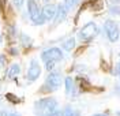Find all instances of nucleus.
<instances>
[{"label": "nucleus", "mask_w": 120, "mask_h": 116, "mask_svg": "<svg viewBox=\"0 0 120 116\" xmlns=\"http://www.w3.org/2000/svg\"><path fill=\"white\" fill-rule=\"evenodd\" d=\"M19 72H21V66L19 64H12L10 68L7 70V78L8 79H14V78H16L18 75H19Z\"/></svg>", "instance_id": "nucleus-9"}, {"label": "nucleus", "mask_w": 120, "mask_h": 116, "mask_svg": "<svg viewBox=\"0 0 120 116\" xmlns=\"http://www.w3.org/2000/svg\"><path fill=\"white\" fill-rule=\"evenodd\" d=\"M27 12H29L30 19L33 21L34 25H42L45 22L44 16H42V11H40L37 3L34 0H27Z\"/></svg>", "instance_id": "nucleus-3"}, {"label": "nucleus", "mask_w": 120, "mask_h": 116, "mask_svg": "<svg viewBox=\"0 0 120 116\" xmlns=\"http://www.w3.org/2000/svg\"><path fill=\"white\" fill-rule=\"evenodd\" d=\"M104 29H105V33H106V37H108V40L111 42H116L119 40L120 29L116 22H113V21H105Z\"/></svg>", "instance_id": "nucleus-5"}, {"label": "nucleus", "mask_w": 120, "mask_h": 116, "mask_svg": "<svg viewBox=\"0 0 120 116\" xmlns=\"http://www.w3.org/2000/svg\"><path fill=\"white\" fill-rule=\"evenodd\" d=\"M6 97H7V100L12 101V102H19V100H18V98H15V96H14V94H10V93H8V94L6 96Z\"/></svg>", "instance_id": "nucleus-16"}, {"label": "nucleus", "mask_w": 120, "mask_h": 116, "mask_svg": "<svg viewBox=\"0 0 120 116\" xmlns=\"http://www.w3.org/2000/svg\"><path fill=\"white\" fill-rule=\"evenodd\" d=\"M67 10L68 8L66 7V4L63 3V4H60V6H57V14H56V22L59 23V22H61L64 18H66V15H67Z\"/></svg>", "instance_id": "nucleus-10"}, {"label": "nucleus", "mask_w": 120, "mask_h": 116, "mask_svg": "<svg viewBox=\"0 0 120 116\" xmlns=\"http://www.w3.org/2000/svg\"><path fill=\"white\" fill-rule=\"evenodd\" d=\"M0 116H8V113L6 111H0Z\"/></svg>", "instance_id": "nucleus-21"}, {"label": "nucleus", "mask_w": 120, "mask_h": 116, "mask_svg": "<svg viewBox=\"0 0 120 116\" xmlns=\"http://www.w3.org/2000/svg\"><path fill=\"white\" fill-rule=\"evenodd\" d=\"M0 42H1V36H0Z\"/></svg>", "instance_id": "nucleus-24"}, {"label": "nucleus", "mask_w": 120, "mask_h": 116, "mask_svg": "<svg viewBox=\"0 0 120 116\" xmlns=\"http://www.w3.org/2000/svg\"><path fill=\"white\" fill-rule=\"evenodd\" d=\"M14 4H15V7L21 8L22 7V4H23V0H14Z\"/></svg>", "instance_id": "nucleus-18"}, {"label": "nucleus", "mask_w": 120, "mask_h": 116, "mask_svg": "<svg viewBox=\"0 0 120 116\" xmlns=\"http://www.w3.org/2000/svg\"><path fill=\"white\" fill-rule=\"evenodd\" d=\"M41 59L44 62H49V60L59 62V60L63 59V52L59 48H49V49H46V51H44L41 53Z\"/></svg>", "instance_id": "nucleus-6"}, {"label": "nucleus", "mask_w": 120, "mask_h": 116, "mask_svg": "<svg viewBox=\"0 0 120 116\" xmlns=\"http://www.w3.org/2000/svg\"><path fill=\"white\" fill-rule=\"evenodd\" d=\"M111 12L112 14H120V7H112Z\"/></svg>", "instance_id": "nucleus-19"}, {"label": "nucleus", "mask_w": 120, "mask_h": 116, "mask_svg": "<svg viewBox=\"0 0 120 116\" xmlns=\"http://www.w3.org/2000/svg\"><path fill=\"white\" fill-rule=\"evenodd\" d=\"M72 89H74V81H72V78H66V93H67L68 96L72 93Z\"/></svg>", "instance_id": "nucleus-11"}, {"label": "nucleus", "mask_w": 120, "mask_h": 116, "mask_svg": "<svg viewBox=\"0 0 120 116\" xmlns=\"http://www.w3.org/2000/svg\"><path fill=\"white\" fill-rule=\"evenodd\" d=\"M64 113H66V116H79V112H78V111L70 108V107H68V108H66Z\"/></svg>", "instance_id": "nucleus-13"}, {"label": "nucleus", "mask_w": 120, "mask_h": 116, "mask_svg": "<svg viewBox=\"0 0 120 116\" xmlns=\"http://www.w3.org/2000/svg\"><path fill=\"white\" fill-rule=\"evenodd\" d=\"M41 75V67H40V64H38L37 60H31L29 66V70H27V81L29 82H33V81H36L38 77Z\"/></svg>", "instance_id": "nucleus-7"}, {"label": "nucleus", "mask_w": 120, "mask_h": 116, "mask_svg": "<svg viewBox=\"0 0 120 116\" xmlns=\"http://www.w3.org/2000/svg\"><path fill=\"white\" fill-rule=\"evenodd\" d=\"M55 63L53 60H49V62H45V68L48 70V71H52L53 68H55Z\"/></svg>", "instance_id": "nucleus-14"}, {"label": "nucleus", "mask_w": 120, "mask_h": 116, "mask_svg": "<svg viewBox=\"0 0 120 116\" xmlns=\"http://www.w3.org/2000/svg\"><path fill=\"white\" fill-rule=\"evenodd\" d=\"M63 3L66 4V7H67V8H71L72 6H74L75 0H63Z\"/></svg>", "instance_id": "nucleus-15"}, {"label": "nucleus", "mask_w": 120, "mask_h": 116, "mask_svg": "<svg viewBox=\"0 0 120 116\" xmlns=\"http://www.w3.org/2000/svg\"><path fill=\"white\" fill-rule=\"evenodd\" d=\"M93 116H106L105 113H97V115H93Z\"/></svg>", "instance_id": "nucleus-22"}, {"label": "nucleus", "mask_w": 120, "mask_h": 116, "mask_svg": "<svg viewBox=\"0 0 120 116\" xmlns=\"http://www.w3.org/2000/svg\"><path fill=\"white\" fill-rule=\"evenodd\" d=\"M97 36H98V26L94 22L86 23L82 29H81L79 34H78L79 40H82V41H85V42L91 41L93 38H96Z\"/></svg>", "instance_id": "nucleus-2"}, {"label": "nucleus", "mask_w": 120, "mask_h": 116, "mask_svg": "<svg viewBox=\"0 0 120 116\" xmlns=\"http://www.w3.org/2000/svg\"><path fill=\"white\" fill-rule=\"evenodd\" d=\"M52 116H66V113H64L63 111H56V112H55Z\"/></svg>", "instance_id": "nucleus-20"}, {"label": "nucleus", "mask_w": 120, "mask_h": 116, "mask_svg": "<svg viewBox=\"0 0 120 116\" xmlns=\"http://www.w3.org/2000/svg\"><path fill=\"white\" fill-rule=\"evenodd\" d=\"M44 86H45L44 90H46V92H55V90H57L61 86V75H60V72H57V71L51 72L48 75V78H46Z\"/></svg>", "instance_id": "nucleus-4"}, {"label": "nucleus", "mask_w": 120, "mask_h": 116, "mask_svg": "<svg viewBox=\"0 0 120 116\" xmlns=\"http://www.w3.org/2000/svg\"><path fill=\"white\" fill-rule=\"evenodd\" d=\"M113 74H115V75H119L120 74V62L116 64V67H115V70H113Z\"/></svg>", "instance_id": "nucleus-17"}, {"label": "nucleus", "mask_w": 120, "mask_h": 116, "mask_svg": "<svg viewBox=\"0 0 120 116\" xmlns=\"http://www.w3.org/2000/svg\"><path fill=\"white\" fill-rule=\"evenodd\" d=\"M56 14H57V6L55 4H46L44 8H42V16H44L45 21H52L56 18Z\"/></svg>", "instance_id": "nucleus-8"}, {"label": "nucleus", "mask_w": 120, "mask_h": 116, "mask_svg": "<svg viewBox=\"0 0 120 116\" xmlns=\"http://www.w3.org/2000/svg\"><path fill=\"white\" fill-rule=\"evenodd\" d=\"M8 116H19V115H18V113H10Z\"/></svg>", "instance_id": "nucleus-23"}, {"label": "nucleus", "mask_w": 120, "mask_h": 116, "mask_svg": "<svg viewBox=\"0 0 120 116\" xmlns=\"http://www.w3.org/2000/svg\"><path fill=\"white\" fill-rule=\"evenodd\" d=\"M34 108L38 116H52L57 111V101L52 97L41 98L34 104Z\"/></svg>", "instance_id": "nucleus-1"}, {"label": "nucleus", "mask_w": 120, "mask_h": 116, "mask_svg": "<svg viewBox=\"0 0 120 116\" xmlns=\"http://www.w3.org/2000/svg\"><path fill=\"white\" fill-rule=\"evenodd\" d=\"M74 46H75V38L74 37H71V38H68L67 41L63 42V48H64L66 51H71Z\"/></svg>", "instance_id": "nucleus-12"}]
</instances>
